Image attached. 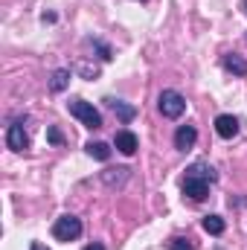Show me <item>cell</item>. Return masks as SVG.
I'll list each match as a JSON object with an SVG mask.
<instances>
[{"instance_id":"6da1fadb","label":"cell","mask_w":247,"mask_h":250,"mask_svg":"<svg viewBox=\"0 0 247 250\" xmlns=\"http://www.w3.org/2000/svg\"><path fill=\"white\" fill-rule=\"evenodd\" d=\"M67 111L84 125V128H102V117H99V111H96L90 102H84V99H73V102H67Z\"/></svg>"},{"instance_id":"7a4b0ae2","label":"cell","mask_w":247,"mask_h":250,"mask_svg":"<svg viewBox=\"0 0 247 250\" xmlns=\"http://www.w3.org/2000/svg\"><path fill=\"white\" fill-rule=\"evenodd\" d=\"M53 236H56L59 242H76V239L82 236V221H79L76 215H62V218H56Z\"/></svg>"},{"instance_id":"3957f363","label":"cell","mask_w":247,"mask_h":250,"mask_svg":"<svg viewBox=\"0 0 247 250\" xmlns=\"http://www.w3.org/2000/svg\"><path fill=\"white\" fill-rule=\"evenodd\" d=\"M157 105H160V114L169 117V120H178V117L186 111V99L178 93V90H163L160 99H157Z\"/></svg>"},{"instance_id":"277c9868","label":"cell","mask_w":247,"mask_h":250,"mask_svg":"<svg viewBox=\"0 0 247 250\" xmlns=\"http://www.w3.org/2000/svg\"><path fill=\"white\" fill-rule=\"evenodd\" d=\"M6 146H9L12 151H26V148H29V137H26V131H23V123L9 125V131H6Z\"/></svg>"},{"instance_id":"5b68a950","label":"cell","mask_w":247,"mask_h":250,"mask_svg":"<svg viewBox=\"0 0 247 250\" xmlns=\"http://www.w3.org/2000/svg\"><path fill=\"white\" fill-rule=\"evenodd\" d=\"M184 195H186V198H192V201H204V198L209 195V184H206V181H201V178H189V175H186Z\"/></svg>"},{"instance_id":"8992f818","label":"cell","mask_w":247,"mask_h":250,"mask_svg":"<svg viewBox=\"0 0 247 250\" xmlns=\"http://www.w3.org/2000/svg\"><path fill=\"white\" fill-rule=\"evenodd\" d=\"M215 131H218V137L233 140L239 134V120L233 114H221V117H215Z\"/></svg>"},{"instance_id":"52a82bcc","label":"cell","mask_w":247,"mask_h":250,"mask_svg":"<svg viewBox=\"0 0 247 250\" xmlns=\"http://www.w3.org/2000/svg\"><path fill=\"white\" fill-rule=\"evenodd\" d=\"M195 140H198V131L192 125H181L175 131V148H181V151H189L195 146Z\"/></svg>"},{"instance_id":"ba28073f","label":"cell","mask_w":247,"mask_h":250,"mask_svg":"<svg viewBox=\"0 0 247 250\" xmlns=\"http://www.w3.org/2000/svg\"><path fill=\"white\" fill-rule=\"evenodd\" d=\"M186 175H189V178H201V181H206V184H215V181H218V172H215L209 163H192V166L186 169Z\"/></svg>"},{"instance_id":"9c48e42d","label":"cell","mask_w":247,"mask_h":250,"mask_svg":"<svg viewBox=\"0 0 247 250\" xmlns=\"http://www.w3.org/2000/svg\"><path fill=\"white\" fill-rule=\"evenodd\" d=\"M224 70L227 73H233V76H247V62L242 56H236V53H230V56H224Z\"/></svg>"},{"instance_id":"30bf717a","label":"cell","mask_w":247,"mask_h":250,"mask_svg":"<svg viewBox=\"0 0 247 250\" xmlns=\"http://www.w3.org/2000/svg\"><path fill=\"white\" fill-rule=\"evenodd\" d=\"M102 181H105V187H123L125 181H128V169H108V172H102Z\"/></svg>"},{"instance_id":"8fae6325","label":"cell","mask_w":247,"mask_h":250,"mask_svg":"<svg viewBox=\"0 0 247 250\" xmlns=\"http://www.w3.org/2000/svg\"><path fill=\"white\" fill-rule=\"evenodd\" d=\"M114 143H117V148H120L123 154H134V151H137V137H134L131 131H120Z\"/></svg>"},{"instance_id":"7c38bea8","label":"cell","mask_w":247,"mask_h":250,"mask_svg":"<svg viewBox=\"0 0 247 250\" xmlns=\"http://www.w3.org/2000/svg\"><path fill=\"white\" fill-rule=\"evenodd\" d=\"M108 105L114 108V114L123 120V123H131L134 117H137V108H131V105H125V102H120V99H108Z\"/></svg>"},{"instance_id":"4fadbf2b","label":"cell","mask_w":247,"mask_h":250,"mask_svg":"<svg viewBox=\"0 0 247 250\" xmlns=\"http://www.w3.org/2000/svg\"><path fill=\"white\" fill-rule=\"evenodd\" d=\"M84 148H87V154H90L93 160H102V163H105V160L111 157V146H108V143H87Z\"/></svg>"},{"instance_id":"5bb4252c","label":"cell","mask_w":247,"mask_h":250,"mask_svg":"<svg viewBox=\"0 0 247 250\" xmlns=\"http://www.w3.org/2000/svg\"><path fill=\"white\" fill-rule=\"evenodd\" d=\"M67 84H70V70H56L53 79H50V90L53 93H62Z\"/></svg>"},{"instance_id":"9a60e30c","label":"cell","mask_w":247,"mask_h":250,"mask_svg":"<svg viewBox=\"0 0 247 250\" xmlns=\"http://www.w3.org/2000/svg\"><path fill=\"white\" fill-rule=\"evenodd\" d=\"M204 230H206L209 236H221V233H224V218H221V215H206V218H204Z\"/></svg>"},{"instance_id":"2e32d148","label":"cell","mask_w":247,"mask_h":250,"mask_svg":"<svg viewBox=\"0 0 247 250\" xmlns=\"http://www.w3.org/2000/svg\"><path fill=\"white\" fill-rule=\"evenodd\" d=\"M87 44H90V47H96V50H99V56H102L105 62H111V59H114V56H111V47H108V44H102L99 38H87Z\"/></svg>"},{"instance_id":"e0dca14e","label":"cell","mask_w":247,"mask_h":250,"mask_svg":"<svg viewBox=\"0 0 247 250\" xmlns=\"http://www.w3.org/2000/svg\"><path fill=\"white\" fill-rule=\"evenodd\" d=\"M169 250H195V245H192L189 239H181V236H178V239L169 242Z\"/></svg>"},{"instance_id":"ac0fdd59","label":"cell","mask_w":247,"mask_h":250,"mask_svg":"<svg viewBox=\"0 0 247 250\" xmlns=\"http://www.w3.org/2000/svg\"><path fill=\"white\" fill-rule=\"evenodd\" d=\"M47 137H50V143H53V146H62V143H64V137H62V131H59V128H47Z\"/></svg>"},{"instance_id":"d6986e66","label":"cell","mask_w":247,"mask_h":250,"mask_svg":"<svg viewBox=\"0 0 247 250\" xmlns=\"http://www.w3.org/2000/svg\"><path fill=\"white\" fill-rule=\"evenodd\" d=\"M29 250H50V248H44L41 242H32V248H29Z\"/></svg>"},{"instance_id":"ffe728a7","label":"cell","mask_w":247,"mask_h":250,"mask_svg":"<svg viewBox=\"0 0 247 250\" xmlns=\"http://www.w3.org/2000/svg\"><path fill=\"white\" fill-rule=\"evenodd\" d=\"M84 250H105V248H102V245H96V242H93V245H87V248H84Z\"/></svg>"},{"instance_id":"44dd1931","label":"cell","mask_w":247,"mask_h":250,"mask_svg":"<svg viewBox=\"0 0 247 250\" xmlns=\"http://www.w3.org/2000/svg\"><path fill=\"white\" fill-rule=\"evenodd\" d=\"M242 9H245V15H247V0H242Z\"/></svg>"}]
</instances>
